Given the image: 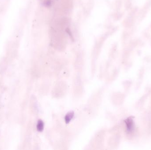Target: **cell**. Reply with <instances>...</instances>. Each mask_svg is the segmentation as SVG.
Segmentation results:
<instances>
[{
    "label": "cell",
    "instance_id": "obj_3",
    "mask_svg": "<svg viewBox=\"0 0 151 150\" xmlns=\"http://www.w3.org/2000/svg\"><path fill=\"white\" fill-rule=\"evenodd\" d=\"M44 125L43 121L41 120H39L37 123V126H36L37 130L40 132H42L43 130Z\"/></svg>",
    "mask_w": 151,
    "mask_h": 150
},
{
    "label": "cell",
    "instance_id": "obj_2",
    "mask_svg": "<svg viewBox=\"0 0 151 150\" xmlns=\"http://www.w3.org/2000/svg\"><path fill=\"white\" fill-rule=\"evenodd\" d=\"M74 116V113L73 112H70L67 114L65 118V120L66 123H69Z\"/></svg>",
    "mask_w": 151,
    "mask_h": 150
},
{
    "label": "cell",
    "instance_id": "obj_4",
    "mask_svg": "<svg viewBox=\"0 0 151 150\" xmlns=\"http://www.w3.org/2000/svg\"><path fill=\"white\" fill-rule=\"evenodd\" d=\"M51 4V1L50 0H47L46 2H45V5H46L47 6H49Z\"/></svg>",
    "mask_w": 151,
    "mask_h": 150
},
{
    "label": "cell",
    "instance_id": "obj_1",
    "mask_svg": "<svg viewBox=\"0 0 151 150\" xmlns=\"http://www.w3.org/2000/svg\"><path fill=\"white\" fill-rule=\"evenodd\" d=\"M125 123L128 132H131L133 130L134 127V123L133 119L131 118H129L126 119L125 120Z\"/></svg>",
    "mask_w": 151,
    "mask_h": 150
}]
</instances>
